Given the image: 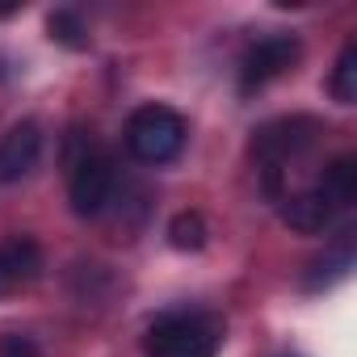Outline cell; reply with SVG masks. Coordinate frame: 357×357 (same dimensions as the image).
Returning a JSON list of instances; mask_svg holds the SVG:
<instances>
[{
    "label": "cell",
    "mask_w": 357,
    "mask_h": 357,
    "mask_svg": "<svg viewBox=\"0 0 357 357\" xmlns=\"http://www.w3.org/2000/svg\"><path fill=\"white\" fill-rule=\"evenodd\" d=\"M324 135V122L311 114H290V118H273L252 135V160L265 172V190L273 198H282V176L290 172V164L298 155H307Z\"/></svg>",
    "instance_id": "6da1fadb"
},
{
    "label": "cell",
    "mask_w": 357,
    "mask_h": 357,
    "mask_svg": "<svg viewBox=\"0 0 357 357\" xmlns=\"http://www.w3.org/2000/svg\"><path fill=\"white\" fill-rule=\"evenodd\" d=\"M223 324L202 311H168L147 324L143 357H219Z\"/></svg>",
    "instance_id": "7a4b0ae2"
},
{
    "label": "cell",
    "mask_w": 357,
    "mask_h": 357,
    "mask_svg": "<svg viewBox=\"0 0 357 357\" xmlns=\"http://www.w3.org/2000/svg\"><path fill=\"white\" fill-rule=\"evenodd\" d=\"M185 139H190V126L172 105H155L151 101V105H139L126 118V151L139 164H151V168L172 164L185 151Z\"/></svg>",
    "instance_id": "3957f363"
},
{
    "label": "cell",
    "mask_w": 357,
    "mask_h": 357,
    "mask_svg": "<svg viewBox=\"0 0 357 357\" xmlns=\"http://www.w3.org/2000/svg\"><path fill=\"white\" fill-rule=\"evenodd\" d=\"M118 190V164L101 143H89L80 155H72V172H68V202L80 219H97Z\"/></svg>",
    "instance_id": "277c9868"
},
{
    "label": "cell",
    "mask_w": 357,
    "mask_h": 357,
    "mask_svg": "<svg viewBox=\"0 0 357 357\" xmlns=\"http://www.w3.org/2000/svg\"><path fill=\"white\" fill-rule=\"evenodd\" d=\"M298 55H303V47H298L294 34H269V38H257V43L244 51V59H240V89H244V93L265 89L269 80L286 76V72L298 63Z\"/></svg>",
    "instance_id": "5b68a950"
},
{
    "label": "cell",
    "mask_w": 357,
    "mask_h": 357,
    "mask_svg": "<svg viewBox=\"0 0 357 357\" xmlns=\"http://www.w3.org/2000/svg\"><path fill=\"white\" fill-rule=\"evenodd\" d=\"M43 155V126L38 122H13L5 135H0V185H13L22 176L34 172Z\"/></svg>",
    "instance_id": "8992f818"
},
{
    "label": "cell",
    "mask_w": 357,
    "mask_h": 357,
    "mask_svg": "<svg viewBox=\"0 0 357 357\" xmlns=\"http://www.w3.org/2000/svg\"><path fill=\"white\" fill-rule=\"evenodd\" d=\"M278 211H282V223L294 227V231H303V236H319V231H328L332 219H336L332 202L315 190V181H311L307 190L282 194V198H278Z\"/></svg>",
    "instance_id": "52a82bcc"
},
{
    "label": "cell",
    "mask_w": 357,
    "mask_h": 357,
    "mask_svg": "<svg viewBox=\"0 0 357 357\" xmlns=\"http://www.w3.org/2000/svg\"><path fill=\"white\" fill-rule=\"evenodd\" d=\"M38 273H43V248H38V240L9 236L5 244H0V286H5V290L30 286Z\"/></svg>",
    "instance_id": "ba28073f"
},
{
    "label": "cell",
    "mask_w": 357,
    "mask_h": 357,
    "mask_svg": "<svg viewBox=\"0 0 357 357\" xmlns=\"http://www.w3.org/2000/svg\"><path fill=\"white\" fill-rule=\"evenodd\" d=\"M349 269H353V231H340V236L324 248V257H315V261L307 265L303 286H307V290H328V286H336L340 278H349Z\"/></svg>",
    "instance_id": "9c48e42d"
},
{
    "label": "cell",
    "mask_w": 357,
    "mask_h": 357,
    "mask_svg": "<svg viewBox=\"0 0 357 357\" xmlns=\"http://www.w3.org/2000/svg\"><path fill=\"white\" fill-rule=\"evenodd\" d=\"M315 190L332 202V211H349L357 202V160L353 155H336L319 176H315Z\"/></svg>",
    "instance_id": "30bf717a"
},
{
    "label": "cell",
    "mask_w": 357,
    "mask_h": 357,
    "mask_svg": "<svg viewBox=\"0 0 357 357\" xmlns=\"http://www.w3.org/2000/svg\"><path fill=\"white\" fill-rule=\"evenodd\" d=\"M328 89H332V97H336L340 105H353V101H357V38H344Z\"/></svg>",
    "instance_id": "8fae6325"
},
{
    "label": "cell",
    "mask_w": 357,
    "mask_h": 357,
    "mask_svg": "<svg viewBox=\"0 0 357 357\" xmlns=\"http://www.w3.org/2000/svg\"><path fill=\"white\" fill-rule=\"evenodd\" d=\"M206 219L198 215V211H181L172 223H168V240H172V248H181V252H198V248H206Z\"/></svg>",
    "instance_id": "7c38bea8"
},
{
    "label": "cell",
    "mask_w": 357,
    "mask_h": 357,
    "mask_svg": "<svg viewBox=\"0 0 357 357\" xmlns=\"http://www.w3.org/2000/svg\"><path fill=\"white\" fill-rule=\"evenodd\" d=\"M47 30H51V38H55L59 47H68V51H84V47H89V30H84V22H80L76 9H55L51 22H47Z\"/></svg>",
    "instance_id": "4fadbf2b"
},
{
    "label": "cell",
    "mask_w": 357,
    "mask_h": 357,
    "mask_svg": "<svg viewBox=\"0 0 357 357\" xmlns=\"http://www.w3.org/2000/svg\"><path fill=\"white\" fill-rule=\"evenodd\" d=\"M0 357H38V344L30 336L9 332V336H0Z\"/></svg>",
    "instance_id": "5bb4252c"
},
{
    "label": "cell",
    "mask_w": 357,
    "mask_h": 357,
    "mask_svg": "<svg viewBox=\"0 0 357 357\" xmlns=\"http://www.w3.org/2000/svg\"><path fill=\"white\" fill-rule=\"evenodd\" d=\"M0 294H5V286H0Z\"/></svg>",
    "instance_id": "9a60e30c"
}]
</instances>
